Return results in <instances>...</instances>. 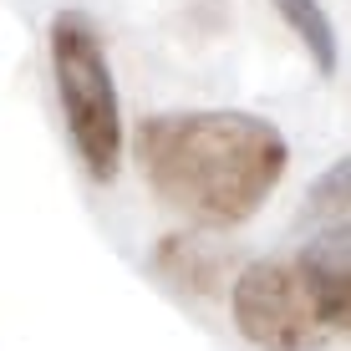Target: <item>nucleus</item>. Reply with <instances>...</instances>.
I'll return each instance as SVG.
<instances>
[{
    "instance_id": "5",
    "label": "nucleus",
    "mask_w": 351,
    "mask_h": 351,
    "mask_svg": "<svg viewBox=\"0 0 351 351\" xmlns=\"http://www.w3.org/2000/svg\"><path fill=\"white\" fill-rule=\"evenodd\" d=\"M300 270H306V290H311V311L316 326L331 336H351V260H331V255H311L300 250Z\"/></svg>"
},
{
    "instance_id": "1",
    "label": "nucleus",
    "mask_w": 351,
    "mask_h": 351,
    "mask_svg": "<svg viewBox=\"0 0 351 351\" xmlns=\"http://www.w3.org/2000/svg\"><path fill=\"white\" fill-rule=\"evenodd\" d=\"M132 163L173 214L204 229H234L280 189L290 138L245 107H178L132 128Z\"/></svg>"
},
{
    "instance_id": "7",
    "label": "nucleus",
    "mask_w": 351,
    "mask_h": 351,
    "mask_svg": "<svg viewBox=\"0 0 351 351\" xmlns=\"http://www.w3.org/2000/svg\"><path fill=\"white\" fill-rule=\"evenodd\" d=\"M158 270L168 280H178L184 290L189 285L193 290H214V280H219V255L204 250V239L173 234V239H163V250H158Z\"/></svg>"
},
{
    "instance_id": "3",
    "label": "nucleus",
    "mask_w": 351,
    "mask_h": 351,
    "mask_svg": "<svg viewBox=\"0 0 351 351\" xmlns=\"http://www.w3.org/2000/svg\"><path fill=\"white\" fill-rule=\"evenodd\" d=\"M229 311L250 346L260 351H316L326 346V331L316 326L311 290L300 260H250L229 280Z\"/></svg>"
},
{
    "instance_id": "6",
    "label": "nucleus",
    "mask_w": 351,
    "mask_h": 351,
    "mask_svg": "<svg viewBox=\"0 0 351 351\" xmlns=\"http://www.w3.org/2000/svg\"><path fill=\"white\" fill-rule=\"evenodd\" d=\"M270 10L300 41V51L311 56V66H316L321 77H336V66H341V41H336L331 10H326L321 0H270Z\"/></svg>"
},
{
    "instance_id": "2",
    "label": "nucleus",
    "mask_w": 351,
    "mask_h": 351,
    "mask_svg": "<svg viewBox=\"0 0 351 351\" xmlns=\"http://www.w3.org/2000/svg\"><path fill=\"white\" fill-rule=\"evenodd\" d=\"M46 62L56 82V107L71 138V153L87 168L92 184H112L123 168V102H117V77L107 62L102 26L87 10H56L46 26Z\"/></svg>"
},
{
    "instance_id": "4",
    "label": "nucleus",
    "mask_w": 351,
    "mask_h": 351,
    "mask_svg": "<svg viewBox=\"0 0 351 351\" xmlns=\"http://www.w3.org/2000/svg\"><path fill=\"white\" fill-rule=\"evenodd\" d=\"M300 229L311 255L351 260V153L326 163L300 199Z\"/></svg>"
}]
</instances>
